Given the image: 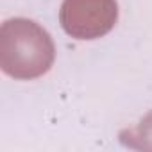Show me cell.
<instances>
[{
    "label": "cell",
    "instance_id": "cell-3",
    "mask_svg": "<svg viewBox=\"0 0 152 152\" xmlns=\"http://www.w3.org/2000/svg\"><path fill=\"white\" fill-rule=\"evenodd\" d=\"M122 143L140 150H152V111L132 129L120 132Z\"/></svg>",
    "mask_w": 152,
    "mask_h": 152
},
{
    "label": "cell",
    "instance_id": "cell-2",
    "mask_svg": "<svg viewBox=\"0 0 152 152\" xmlns=\"http://www.w3.org/2000/svg\"><path fill=\"white\" fill-rule=\"evenodd\" d=\"M118 20L116 0H63L59 22L75 39H99L111 32Z\"/></svg>",
    "mask_w": 152,
    "mask_h": 152
},
{
    "label": "cell",
    "instance_id": "cell-1",
    "mask_svg": "<svg viewBox=\"0 0 152 152\" xmlns=\"http://www.w3.org/2000/svg\"><path fill=\"white\" fill-rule=\"evenodd\" d=\"M56 59L50 34L34 20L9 18L0 27V68L16 81L45 75Z\"/></svg>",
    "mask_w": 152,
    "mask_h": 152
}]
</instances>
